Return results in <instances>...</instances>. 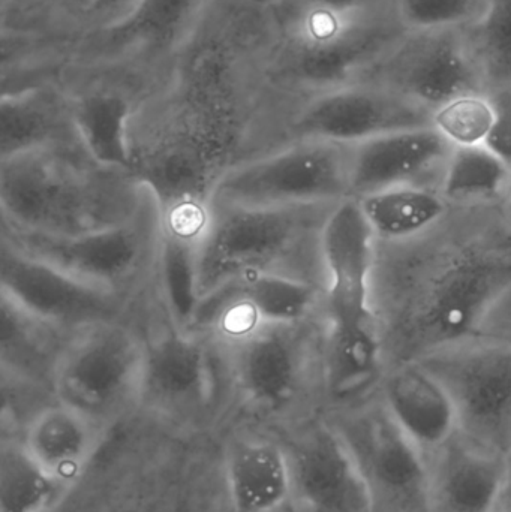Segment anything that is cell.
Wrapping results in <instances>:
<instances>
[{"mask_svg":"<svg viewBox=\"0 0 511 512\" xmlns=\"http://www.w3.org/2000/svg\"><path fill=\"white\" fill-rule=\"evenodd\" d=\"M147 191L134 174L104 170L75 146L0 159L2 227L71 236L134 215Z\"/></svg>","mask_w":511,"mask_h":512,"instance_id":"obj_1","label":"cell"},{"mask_svg":"<svg viewBox=\"0 0 511 512\" xmlns=\"http://www.w3.org/2000/svg\"><path fill=\"white\" fill-rule=\"evenodd\" d=\"M278 39L267 66L273 99L285 105L357 83L407 33L389 0L356 9L273 8Z\"/></svg>","mask_w":511,"mask_h":512,"instance_id":"obj_2","label":"cell"},{"mask_svg":"<svg viewBox=\"0 0 511 512\" xmlns=\"http://www.w3.org/2000/svg\"><path fill=\"white\" fill-rule=\"evenodd\" d=\"M159 239L161 210L150 192L125 221L86 233L48 236L2 227L3 243L131 303L155 280Z\"/></svg>","mask_w":511,"mask_h":512,"instance_id":"obj_3","label":"cell"},{"mask_svg":"<svg viewBox=\"0 0 511 512\" xmlns=\"http://www.w3.org/2000/svg\"><path fill=\"white\" fill-rule=\"evenodd\" d=\"M351 147L327 141H284L225 168L209 203L251 209L341 203L353 198Z\"/></svg>","mask_w":511,"mask_h":512,"instance_id":"obj_4","label":"cell"},{"mask_svg":"<svg viewBox=\"0 0 511 512\" xmlns=\"http://www.w3.org/2000/svg\"><path fill=\"white\" fill-rule=\"evenodd\" d=\"M146 337L129 319L101 322L69 337L54 369V399L107 426L138 406Z\"/></svg>","mask_w":511,"mask_h":512,"instance_id":"obj_5","label":"cell"},{"mask_svg":"<svg viewBox=\"0 0 511 512\" xmlns=\"http://www.w3.org/2000/svg\"><path fill=\"white\" fill-rule=\"evenodd\" d=\"M213 0H141L128 18L81 39L72 68L125 72L159 92Z\"/></svg>","mask_w":511,"mask_h":512,"instance_id":"obj_6","label":"cell"},{"mask_svg":"<svg viewBox=\"0 0 511 512\" xmlns=\"http://www.w3.org/2000/svg\"><path fill=\"white\" fill-rule=\"evenodd\" d=\"M306 209L311 207L251 209L209 203L198 251L201 300L248 274H291L285 267L305 237Z\"/></svg>","mask_w":511,"mask_h":512,"instance_id":"obj_7","label":"cell"},{"mask_svg":"<svg viewBox=\"0 0 511 512\" xmlns=\"http://www.w3.org/2000/svg\"><path fill=\"white\" fill-rule=\"evenodd\" d=\"M416 361L449 394L458 432L506 457L511 448V345L464 340L429 349Z\"/></svg>","mask_w":511,"mask_h":512,"instance_id":"obj_8","label":"cell"},{"mask_svg":"<svg viewBox=\"0 0 511 512\" xmlns=\"http://www.w3.org/2000/svg\"><path fill=\"white\" fill-rule=\"evenodd\" d=\"M362 474L371 512H428L425 457L402 432L381 397L326 415Z\"/></svg>","mask_w":511,"mask_h":512,"instance_id":"obj_9","label":"cell"},{"mask_svg":"<svg viewBox=\"0 0 511 512\" xmlns=\"http://www.w3.org/2000/svg\"><path fill=\"white\" fill-rule=\"evenodd\" d=\"M357 83L392 90L432 113L461 96L488 92L467 29L407 32Z\"/></svg>","mask_w":511,"mask_h":512,"instance_id":"obj_10","label":"cell"},{"mask_svg":"<svg viewBox=\"0 0 511 512\" xmlns=\"http://www.w3.org/2000/svg\"><path fill=\"white\" fill-rule=\"evenodd\" d=\"M511 289V243L459 252L429 283L417 309V330L429 349L470 340Z\"/></svg>","mask_w":511,"mask_h":512,"instance_id":"obj_11","label":"cell"},{"mask_svg":"<svg viewBox=\"0 0 511 512\" xmlns=\"http://www.w3.org/2000/svg\"><path fill=\"white\" fill-rule=\"evenodd\" d=\"M422 126H432V111L369 83L347 84L297 99L285 107L281 120L285 141H327L344 146Z\"/></svg>","mask_w":511,"mask_h":512,"instance_id":"obj_12","label":"cell"},{"mask_svg":"<svg viewBox=\"0 0 511 512\" xmlns=\"http://www.w3.org/2000/svg\"><path fill=\"white\" fill-rule=\"evenodd\" d=\"M227 382L224 358L216 343L197 331L167 321L146 337L138 406L162 417L194 420L215 406Z\"/></svg>","mask_w":511,"mask_h":512,"instance_id":"obj_13","label":"cell"},{"mask_svg":"<svg viewBox=\"0 0 511 512\" xmlns=\"http://www.w3.org/2000/svg\"><path fill=\"white\" fill-rule=\"evenodd\" d=\"M62 81L75 134L90 161L104 170L134 174L135 120L155 92L138 78L113 69L68 66Z\"/></svg>","mask_w":511,"mask_h":512,"instance_id":"obj_14","label":"cell"},{"mask_svg":"<svg viewBox=\"0 0 511 512\" xmlns=\"http://www.w3.org/2000/svg\"><path fill=\"white\" fill-rule=\"evenodd\" d=\"M305 324L266 325L231 342H215L228 388L246 408L281 415L299 405L309 382Z\"/></svg>","mask_w":511,"mask_h":512,"instance_id":"obj_15","label":"cell"},{"mask_svg":"<svg viewBox=\"0 0 511 512\" xmlns=\"http://www.w3.org/2000/svg\"><path fill=\"white\" fill-rule=\"evenodd\" d=\"M0 292L27 315L66 334L128 319L132 304L3 242Z\"/></svg>","mask_w":511,"mask_h":512,"instance_id":"obj_16","label":"cell"},{"mask_svg":"<svg viewBox=\"0 0 511 512\" xmlns=\"http://www.w3.org/2000/svg\"><path fill=\"white\" fill-rule=\"evenodd\" d=\"M317 301V288L305 277L248 274L203 297L191 331L227 343L266 325L305 324Z\"/></svg>","mask_w":511,"mask_h":512,"instance_id":"obj_17","label":"cell"},{"mask_svg":"<svg viewBox=\"0 0 511 512\" xmlns=\"http://www.w3.org/2000/svg\"><path fill=\"white\" fill-rule=\"evenodd\" d=\"M294 512H371L350 448L327 417L308 421L284 442Z\"/></svg>","mask_w":511,"mask_h":512,"instance_id":"obj_18","label":"cell"},{"mask_svg":"<svg viewBox=\"0 0 511 512\" xmlns=\"http://www.w3.org/2000/svg\"><path fill=\"white\" fill-rule=\"evenodd\" d=\"M377 239L357 198L335 204L320 231V252L326 268L329 325L372 327L371 304L374 242Z\"/></svg>","mask_w":511,"mask_h":512,"instance_id":"obj_19","label":"cell"},{"mask_svg":"<svg viewBox=\"0 0 511 512\" xmlns=\"http://www.w3.org/2000/svg\"><path fill=\"white\" fill-rule=\"evenodd\" d=\"M428 512H500L506 457L456 430L425 459Z\"/></svg>","mask_w":511,"mask_h":512,"instance_id":"obj_20","label":"cell"},{"mask_svg":"<svg viewBox=\"0 0 511 512\" xmlns=\"http://www.w3.org/2000/svg\"><path fill=\"white\" fill-rule=\"evenodd\" d=\"M452 149L434 126L402 129L356 144L351 147V197L420 185L426 174L444 168Z\"/></svg>","mask_w":511,"mask_h":512,"instance_id":"obj_21","label":"cell"},{"mask_svg":"<svg viewBox=\"0 0 511 512\" xmlns=\"http://www.w3.org/2000/svg\"><path fill=\"white\" fill-rule=\"evenodd\" d=\"M207 215L209 203L161 210L155 282L167 321L180 330H192L201 303L198 251Z\"/></svg>","mask_w":511,"mask_h":512,"instance_id":"obj_22","label":"cell"},{"mask_svg":"<svg viewBox=\"0 0 511 512\" xmlns=\"http://www.w3.org/2000/svg\"><path fill=\"white\" fill-rule=\"evenodd\" d=\"M80 144L63 81L2 92L0 159L32 150Z\"/></svg>","mask_w":511,"mask_h":512,"instance_id":"obj_23","label":"cell"},{"mask_svg":"<svg viewBox=\"0 0 511 512\" xmlns=\"http://www.w3.org/2000/svg\"><path fill=\"white\" fill-rule=\"evenodd\" d=\"M105 427L89 415L54 400L33 414L20 441L47 474L69 489L95 457Z\"/></svg>","mask_w":511,"mask_h":512,"instance_id":"obj_24","label":"cell"},{"mask_svg":"<svg viewBox=\"0 0 511 512\" xmlns=\"http://www.w3.org/2000/svg\"><path fill=\"white\" fill-rule=\"evenodd\" d=\"M380 397L425 459L458 430L449 394L417 361L384 376Z\"/></svg>","mask_w":511,"mask_h":512,"instance_id":"obj_25","label":"cell"},{"mask_svg":"<svg viewBox=\"0 0 511 512\" xmlns=\"http://www.w3.org/2000/svg\"><path fill=\"white\" fill-rule=\"evenodd\" d=\"M225 483L234 512H281L291 507V468L284 442L248 436L225 457Z\"/></svg>","mask_w":511,"mask_h":512,"instance_id":"obj_26","label":"cell"},{"mask_svg":"<svg viewBox=\"0 0 511 512\" xmlns=\"http://www.w3.org/2000/svg\"><path fill=\"white\" fill-rule=\"evenodd\" d=\"M381 346L375 325L342 328L329 325L323 358V388L332 411L359 408L380 397Z\"/></svg>","mask_w":511,"mask_h":512,"instance_id":"obj_27","label":"cell"},{"mask_svg":"<svg viewBox=\"0 0 511 512\" xmlns=\"http://www.w3.org/2000/svg\"><path fill=\"white\" fill-rule=\"evenodd\" d=\"M2 369L21 384H53L57 360L72 334L62 333L2 298Z\"/></svg>","mask_w":511,"mask_h":512,"instance_id":"obj_28","label":"cell"},{"mask_svg":"<svg viewBox=\"0 0 511 512\" xmlns=\"http://www.w3.org/2000/svg\"><path fill=\"white\" fill-rule=\"evenodd\" d=\"M374 230L384 240H407L431 230L446 213L443 195L423 185L383 189L357 198Z\"/></svg>","mask_w":511,"mask_h":512,"instance_id":"obj_29","label":"cell"},{"mask_svg":"<svg viewBox=\"0 0 511 512\" xmlns=\"http://www.w3.org/2000/svg\"><path fill=\"white\" fill-rule=\"evenodd\" d=\"M511 167L483 146L453 147L443 168L441 191L453 203H488L504 197Z\"/></svg>","mask_w":511,"mask_h":512,"instance_id":"obj_30","label":"cell"},{"mask_svg":"<svg viewBox=\"0 0 511 512\" xmlns=\"http://www.w3.org/2000/svg\"><path fill=\"white\" fill-rule=\"evenodd\" d=\"M66 490L33 460L21 441L2 445L0 512H50Z\"/></svg>","mask_w":511,"mask_h":512,"instance_id":"obj_31","label":"cell"},{"mask_svg":"<svg viewBox=\"0 0 511 512\" xmlns=\"http://www.w3.org/2000/svg\"><path fill=\"white\" fill-rule=\"evenodd\" d=\"M467 33L488 90L511 87V0H488Z\"/></svg>","mask_w":511,"mask_h":512,"instance_id":"obj_32","label":"cell"},{"mask_svg":"<svg viewBox=\"0 0 511 512\" xmlns=\"http://www.w3.org/2000/svg\"><path fill=\"white\" fill-rule=\"evenodd\" d=\"M494 119V104L488 92L471 93L435 110L432 126L452 147L483 146Z\"/></svg>","mask_w":511,"mask_h":512,"instance_id":"obj_33","label":"cell"},{"mask_svg":"<svg viewBox=\"0 0 511 512\" xmlns=\"http://www.w3.org/2000/svg\"><path fill=\"white\" fill-rule=\"evenodd\" d=\"M393 14L407 32L468 29L483 12L488 0H389Z\"/></svg>","mask_w":511,"mask_h":512,"instance_id":"obj_34","label":"cell"},{"mask_svg":"<svg viewBox=\"0 0 511 512\" xmlns=\"http://www.w3.org/2000/svg\"><path fill=\"white\" fill-rule=\"evenodd\" d=\"M141 0H63L51 33L77 45L81 39L122 23Z\"/></svg>","mask_w":511,"mask_h":512,"instance_id":"obj_35","label":"cell"},{"mask_svg":"<svg viewBox=\"0 0 511 512\" xmlns=\"http://www.w3.org/2000/svg\"><path fill=\"white\" fill-rule=\"evenodd\" d=\"M494 104L495 119L485 146L511 167V87L488 90Z\"/></svg>","mask_w":511,"mask_h":512,"instance_id":"obj_36","label":"cell"},{"mask_svg":"<svg viewBox=\"0 0 511 512\" xmlns=\"http://www.w3.org/2000/svg\"><path fill=\"white\" fill-rule=\"evenodd\" d=\"M384 0H279L272 8L293 6V8H321L332 11H356V9L369 8L378 5Z\"/></svg>","mask_w":511,"mask_h":512,"instance_id":"obj_37","label":"cell"},{"mask_svg":"<svg viewBox=\"0 0 511 512\" xmlns=\"http://www.w3.org/2000/svg\"><path fill=\"white\" fill-rule=\"evenodd\" d=\"M500 512H511V448L506 456V475H504L503 495H501Z\"/></svg>","mask_w":511,"mask_h":512,"instance_id":"obj_38","label":"cell"},{"mask_svg":"<svg viewBox=\"0 0 511 512\" xmlns=\"http://www.w3.org/2000/svg\"><path fill=\"white\" fill-rule=\"evenodd\" d=\"M248 2L260 3V5L275 6L279 0H248Z\"/></svg>","mask_w":511,"mask_h":512,"instance_id":"obj_39","label":"cell"},{"mask_svg":"<svg viewBox=\"0 0 511 512\" xmlns=\"http://www.w3.org/2000/svg\"><path fill=\"white\" fill-rule=\"evenodd\" d=\"M506 197H507V203H506L507 213H509V216L511 219V185H510L509 192H507Z\"/></svg>","mask_w":511,"mask_h":512,"instance_id":"obj_40","label":"cell"}]
</instances>
